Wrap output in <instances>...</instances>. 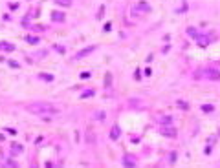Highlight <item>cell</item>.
Masks as SVG:
<instances>
[{"instance_id":"cell-1","label":"cell","mask_w":220,"mask_h":168,"mask_svg":"<svg viewBox=\"0 0 220 168\" xmlns=\"http://www.w3.org/2000/svg\"><path fill=\"white\" fill-rule=\"evenodd\" d=\"M28 110L31 111V113H37V115H55L59 110L53 106V104H50V102H33V104H30L28 106Z\"/></svg>"},{"instance_id":"cell-2","label":"cell","mask_w":220,"mask_h":168,"mask_svg":"<svg viewBox=\"0 0 220 168\" xmlns=\"http://www.w3.org/2000/svg\"><path fill=\"white\" fill-rule=\"evenodd\" d=\"M150 11V6L147 4V2H140V4H136L134 8H132V15H145V13H149Z\"/></svg>"},{"instance_id":"cell-3","label":"cell","mask_w":220,"mask_h":168,"mask_svg":"<svg viewBox=\"0 0 220 168\" xmlns=\"http://www.w3.org/2000/svg\"><path fill=\"white\" fill-rule=\"evenodd\" d=\"M160 133H162V135H165V137H169V139H174L176 135H178L176 128H172L171 124H162V128H160Z\"/></svg>"},{"instance_id":"cell-4","label":"cell","mask_w":220,"mask_h":168,"mask_svg":"<svg viewBox=\"0 0 220 168\" xmlns=\"http://www.w3.org/2000/svg\"><path fill=\"white\" fill-rule=\"evenodd\" d=\"M204 75H207L209 81H220V69L218 68H207L204 71Z\"/></svg>"},{"instance_id":"cell-5","label":"cell","mask_w":220,"mask_h":168,"mask_svg":"<svg viewBox=\"0 0 220 168\" xmlns=\"http://www.w3.org/2000/svg\"><path fill=\"white\" fill-rule=\"evenodd\" d=\"M119 135H121V128H119L118 124H114L112 130H110V139H112V141H118Z\"/></svg>"},{"instance_id":"cell-6","label":"cell","mask_w":220,"mask_h":168,"mask_svg":"<svg viewBox=\"0 0 220 168\" xmlns=\"http://www.w3.org/2000/svg\"><path fill=\"white\" fill-rule=\"evenodd\" d=\"M123 164H125V166H130V168H134V166H138L136 159L132 157V155H125V157H123Z\"/></svg>"},{"instance_id":"cell-7","label":"cell","mask_w":220,"mask_h":168,"mask_svg":"<svg viewBox=\"0 0 220 168\" xmlns=\"http://www.w3.org/2000/svg\"><path fill=\"white\" fill-rule=\"evenodd\" d=\"M94 50H96V46H88V47H84L83 51H79V53L75 55V59H81V57H86V55H90Z\"/></svg>"},{"instance_id":"cell-8","label":"cell","mask_w":220,"mask_h":168,"mask_svg":"<svg viewBox=\"0 0 220 168\" xmlns=\"http://www.w3.org/2000/svg\"><path fill=\"white\" fill-rule=\"evenodd\" d=\"M209 40H211V38H209L207 35H200V37H196V42H198V44H200L202 47H206V46L209 44Z\"/></svg>"},{"instance_id":"cell-9","label":"cell","mask_w":220,"mask_h":168,"mask_svg":"<svg viewBox=\"0 0 220 168\" xmlns=\"http://www.w3.org/2000/svg\"><path fill=\"white\" fill-rule=\"evenodd\" d=\"M15 46L9 44V42H0V51H13Z\"/></svg>"},{"instance_id":"cell-10","label":"cell","mask_w":220,"mask_h":168,"mask_svg":"<svg viewBox=\"0 0 220 168\" xmlns=\"http://www.w3.org/2000/svg\"><path fill=\"white\" fill-rule=\"evenodd\" d=\"M11 150H13V154L17 155V154H20V152H24V146L18 145V142H11Z\"/></svg>"},{"instance_id":"cell-11","label":"cell","mask_w":220,"mask_h":168,"mask_svg":"<svg viewBox=\"0 0 220 168\" xmlns=\"http://www.w3.org/2000/svg\"><path fill=\"white\" fill-rule=\"evenodd\" d=\"M52 18H53L55 22H62V20H64V13H61V11H53V13H52Z\"/></svg>"},{"instance_id":"cell-12","label":"cell","mask_w":220,"mask_h":168,"mask_svg":"<svg viewBox=\"0 0 220 168\" xmlns=\"http://www.w3.org/2000/svg\"><path fill=\"white\" fill-rule=\"evenodd\" d=\"M57 6H62V8H70L72 6V0H55Z\"/></svg>"},{"instance_id":"cell-13","label":"cell","mask_w":220,"mask_h":168,"mask_svg":"<svg viewBox=\"0 0 220 168\" xmlns=\"http://www.w3.org/2000/svg\"><path fill=\"white\" fill-rule=\"evenodd\" d=\"M39 79H42V81H46V82H52L55 77L53 75H48V73H39Z\"/></svg>"},{"instance_id":"cell-14","label":"cell","mask_w":220,"mask_h":168,"mask_svg":"<svg viewBox=\"0 0 220 168\" xmlns=\"http://www.w3.org/2000/svg\"><path fill=\"white\" fill-rule=\"evenodd\" d=\"M202 110H204L206 113H209V111H213V110H215V106H211V104H204V106H202Z\"/></svg>"},{"instance_id":"cell-15","label":"cell","mask_w":220,"mask_h":168,"mask_svg":"<svg viewBox=\"0 0 220 168\" xmlns=\"http://www.w3.org/2000/svg\"><path fill=\"white\" fill-rule=\"evenodd\" d=\"M92 95H94V91H92V90H86V91H83L81 97H83V99H86V97H92Z\"/></svg>"},{"instance_id":"cell-16","label":"cell","mask_w":220,"mask_h":168,"mask_svg":"<svg viewBox=\"0 0 220 168\" xmlns=\"http://www.w3.org/2000/svg\"><path fill=\"white\" fill-rule=\"evenodd\" d=\"M187 33H189L193 38H196V37H198V33H196V29H194V28H189V29H187Z\"/></svg>"},{"instance_id":"cell-17","label":"cell","mask_w":220,"mask_h":168,"mask_svg":"<svg viewBox=\"0 0 220 168\" xmlns=\"http://www.w3.org/2000/svg\"><path fill=\"white\" fill-rule=\"evenodd\" d=\"M178 106H180V110H189V104L184 101H178Z\"/></svg>"},{"instance_id":"cell-18","label":"cell","mask_w":220,"mask_h":168,"mask_svg":"<svg viewBox=\"0 0 220 168\" xmlns=\"http://www.w3.org/2000/svg\"><path fill=\"white\" fill-rule=\"evenodd\" d=\"M172 123V117H163V123L162 124H171Z\"/></svg>"},{"instance_id":"cell-19","label":"cell","mask_w":220,"mask_h":168,"mask_svg":"<svg viewBox=\"0 0 220 168\" xmlns=\"http://www.w3.org/2000/svg\"><path fill=\"white\" fill-rule=\"evenodd\" d=\"M110 79H112V77H110V73H106V81H105V88H108V86H110Z\"/></svg>"},{"instance_id":"cell-20","label":"cell","mask_w":220,"mask_h":168,"mask_svg":"<svg viewBox=\"0 0 220 168\" xmlns=\"http://www.w3.org/2000/svg\"><path fill=\"white\" fill-rule=\"evenodd\" d=\"M8 64H9V66H11V68H18V62H15V60H9V62H8Z\"/></svg>"},{"instance_id":"cell-21","label":"cell","mask_w":220,"mask_h":168,"mask_svg":"<svg viewBox=\"0 0 220 168\" xmlns=\"http://www.w3.org/2000/svg\"><path fill=\"white\" fill-rule=\"evenodd\" d=\"M55 50H57L59 53H64V47H61V46H55Z\"/></svg>"},{"instance_id":"cell-22","label":"cell","mask_w":220,"mask_h":168,"mask_svg":"<svg viewBox=\"0 0 220 168\" xmlns=\"http://www.w3.org/2000/svg\"><path fill=\"white\" fill-rule=\"evenodd\" d=\"M28 40H30V42H31V44H35V42H39V38H33V37H30V38H28Z\"/></svg>"}]
</instances>
